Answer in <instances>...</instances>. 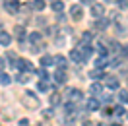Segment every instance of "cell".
<instances>
[{
  "label": "cell",
  "mask_w": 128,
  "mask_h": 126,
  "mask_svg": "<svg viewBox=\"0 0 128 126\" xmlns=\"http://www.w3.org/2000/svg\"><path fill=\"white\" fill-rule=\"evenodd\" d=\"M22 103H24L27 109H39V97L37 95H33V91H25L22 95Z\"/></svg>",
  "instance_id": "6da1fadb"
},
{
  "label": "cell",
  "mask_w": 128,
  "mask_h": 126,
  "mask_svg": "<svg viewBox=\"0 0 128 126\" xmlns=\"http://www.w3.org/2000/svg\"><path fill=\"white\" fill-rule=\"evenodd\" d=\"M4 10L8 14H18L20 10V0H4Z\"/></svg>",
  "instance_id": "7a4b0ae2"
},
{
  "label": "cell",
  "mask_w": 128,
  "mask_h": 126,
  "mask_svg": "<svg viewBox=\"0 0 128 126\" xmlns=\"http://www.w3.org/2000/svg\"><path fill=\"white\" fill-rule=\"evenodd\" d=\"M109 24H111V20L109 18H95V22H93V27H95L97 31H105L107 27H109Z\"/></svg>",
  "instance_id": "3957f363"
},
{
  "label": "cell",
  "mask_w": 128,
  "mask_h": 126,
  "mask_svg": "<svg viewBox=\"0 0 128 126\" xmlns=\"http://www.w3.org/2000/svg\"><path fill=\"white\" fill-rule=\"evenodd\" d=\"M66 97H68V101H72V103H76V105H80L82 99H84V93H82L80 89H70Z\"/></svg>",
  "instance_id": "277c9868"
},
{
  "label": "cell",
  "mask_w": 128,
  "mask_h": 126,
  "mask_svg": "<svg viewBox=\"0 0 128 126\" xmlns=\"http://www.w3.org/2000/svg\"><path fill=\"white\" fill-rule=\"evenodd\" d=\"M70 18L76 20V22H80L82 18H84V10H82L80 4H72V6H70Z\"/></svg>",
  "instance_id": "5b68a950"
},
{
  "label": "cell",
  "mask_w": 128,
  "mask_h": 126,
  "mask_svg": "<svg viewBox=\"0 0 128 126\" xmlns=\"http://www.w3.org/2000/svg\"><path fill=\"white\" fill-rule=\"evenodd\" d=\"M70 60L76 64H82V62H86V56L82 54L80 48H74V50H70Z\"/></svg>",
  "instance_id": "8992f818"
},
{
  "label": "cell",
  "mask_w": 128,
  "mask_h": 126,
  "mask_svg": "<svg viewBox=\"0 0 128 126\" xmlns=\"http://www.w3.org/2000/svg\"><path fill=\"white\" fill-rule=\"evenodd\" d=\"M91 16L93 18H103L105 16V6L103 4H91Z\"/></svg>",
  "instance_id": "52a82bcc"
},
{
  "label": "cell",
  "mask_w": 128,
  "mask_h": 126,
  "mask_svg": "<svg viewBox=\"0 0 128 126\" xmlns=\"http://www.w3.org/2000/svg\"><path fill=\"white\" fill-rule=\"evenodd\" d=\"M52 78H54V82L56 84H66V70H64V68H58V70L54 72V76H52Z\"/></svg>",
  "instance_id": "ba28073f"
},
{
  "label": "cell",
  "mask_w": 128,
  "mask_h": 126,
  "mask_svg": "<svg viewBox=\"0 0 128 126\" xmlns=\"http://www.w3.org/2000/svg\"><path fill=\"white\" fill-rule=\"evenodd\" d=\"M89 93H91V97H99V95L103 93V86L99 82H93L91 87H89Z\"/></svg>",
  "instance_id": "9c48e42d"
},
{
  "label": "cell",
  "mask_w": 128,
  "mask_h": 126,
  "mask_svg": "<svg viewBox=\"0 0 128 126\" xmlns=\"http://www.w3.org/2000/svg\"><path fill=\"white\" fill-rule=\"evenodd\" d=\"M99 107H101V103L97 101V97H91L88 101V105H86V109L89 110V112H93V110H99Z\"/></svg>",
  "instance_id": "30bf717a"
},
{
  "label": "cell",
  "mask_w": 128,
  "mask_h": 126,
  "mask_svg": "<svg viewBox=\"0 0 128 126\" xmlns=\"http://www.w3.org/2000/svg\"><path fill=\"white\" fill-rule=\"evenodd\" d=\"M78 47H80V50H82V54L86 56V60H88L89 56L93 54V45H82V43H80V45H78Z\"/></svg>",
  "instance_id": "8fae6325"
},
{
  "label": "cell",
  "mask_w": 128,
  "mask_h": 126,
  "mask_svg": "<svg viewBox=\"0 0 128 126\" xmlns=\"http://www.w3.org/2000/svg\"><path fill=\"white\" fill-rule=\"evenodd\" d=\"M105 84H107V87L109 89H118V80L114 78V76H105Z\"/></svg>",
  "instance_id": "7c38bea8"
},
{
  "label": "cell",
  "mask_w": 128,
  "mask_h": 126,
  "mask_svg": "<svg viewBox=\"0 0 128 126\" xmlns=\"http://www.w3.org/2000/svg\"><path fill=\"white\" fill-rule=\"evenodd\" d=\"M47 6V0H31V10H37V12H43Z\"/></svg>",
  "instance_id": "4fadbf2b"
},
{
  "label": "cell",
  "mask_w": 128,
  "mask_h": 126,
  "mask_svg": "<svg viewBox=\"0 0 128 126\" xmlns=\"http://www.w3.org/2000/svg\"><path fill=\"white\" fill-rule=\"evenodd\" d=\"M91 41H93V33L91 31H84L80 37V43L82 45H91Z\"/></svg>",
  "instance_id": "5bb4252c"
},
{
  "label": "cell",
  "mask_w": 128,
  "mask_h": 126,
  "mask_svg": "<svg viewBox=\"0 0 128 126\" xmlns=\"http://www.w3.org/2000/svg\"><path fill=\"white\" fill-rule=\"evenodd\" d=\"M10 43H12V37L6 31H0V47H8Z\"/></svg>",
  "instance_id": "9a60e30c"
},
{
  "label": "cell",
  "mask_w": 128,
  "mask_h": 126,
  "mask_svg": "<svg viewBox=\"0 0 128 126\" xmlns=\"http://www.w3.org/2000/svg\"><path fill=\"white\" fill-rule=\"evenodd\" d=\"M52 64H54V56L45 54L43 58H41V66H43V68H48V66H52Z\"/></svg>",
  "instance_id": "2e32d148"
},
{
  "label": "cell",
  "mask_w": 128,
  "mask_h": 126,
  "mask_svg": "<svg viewBox=\"0 0 128 126\" xmlns=\"http://www.w3.org/2000/svg\"><path fill=\"white\" fill-rule=\"evenodd\" d=\"M48 101H50V107H58V105L62 103V95L60 93H50V99H48Z\"/></svg>",
  "instance_id": "e0dca14e"
},
{
  "label": "cell",
  "mask_w": 128,
  "mask_h": 126,
  "mask_svg": "<svg viewBox=\"0 0 128 126\" xmlns=\"http://www.w3.org/2000/svg\"><path fill=\"white\" fill-rule=\"evenodd\" d=\"M43 37H41V33L39 31H33V33H29V41H31V45H41L43 43Z\"/></svg>",
  "instance_id": "ac0fdd59"
},
{
  "label": "cell",
  "mask_w": 128,
  "mask_h": 126,
  "mask_svg": "<svg viewBox=\"0 0 128 126\" xmlns=\"http://www.w3.org/2000/svg\"><path fill=\"white\" fill-rule=\"evenodd\" d=\"M95 68H99V70H103L105 66H107V64H109V60H107V56H99V58H95Z\"/></svg>",
  "instance_id": "d6986e66"
},
{
  "label": "cell",
  "mask_w": 128,
  "mask_h": 126,
  "mask_svg": "<svg viewBox=\"0 0 128 126\" xmlns=\"http://www.w3.org/2000/svg\"><path fill=\"white\" fill-rule=\"evenodd\" d=\"M10 84H12V78L4 70H0V86H10Z\"/></svg>",
  "instance_id": "ffe728a7"
},
{
  "label": "cell",
  "mask_w": 128,
  "mask_h": 126,
  "mask_svg": "<svg viewBox=\"0 0 128 126\" xmlns=\"http://www.w3.org/2000/svg\"><path fill=\"white\" fill-rule=\"evenodd\" d=\"M50 8L54 10L56 14H58V12H64V2H62V0H52V4H50Z\"/></svg>",
  "instance_id": "44dd1931"
},
{
  "label": "cell",
  "mask_w": 128,
  "mask_h": 126,
  "mask_svg": "<svg viewBox=\"0 0 128 126\" xmlns=\"http://www.w3.org/2000/svg\"><path fill=\"white\" fill-rule=\"evenodd\" d=\"M37 89H39V91H43V93H48V89H50L48 80H41L39 84H37Z\"/></svg>",
  "instance_id": "7402d4cb"
},
{
  "label": "cell",
  "mask_w": 128,
  "mask_h": 126,
  "mask_svg": "<svg viewBox=\"0 0 128 126\" xmlns=\"http://www.w3.org/2000/svg\"><path fill=\"white\" fill-rule=\"evenodd\" d=\"M93 47H95V50L101 56H107V52H109V47H105V43H97V45H93Z\"/></svg>",
  "instance_id": "603a6c76"
},
{
  "label": "cell",
  "mask_w": 128,
  "mask_h": 126,
  "mask_svg": "<svg viewBox=\"0 0 128 126\" xmlns=\"http://www.w3.org/2000/svg\"><path fill=\"white\" fill-rule=\"evenodd\" d=\"M14 31H16V39L18 41H24L25 37H27V35H25V29L22 27V25H16V29H14Z\"/></svg>",
  "instance_id": "cb8c5ba5"
},
{
  "label": "cell",
  "mask_w": 128,
  "mask_h": 126,
  "mask_svg": "<svg viewBox=\"0 0 128 126\" xmlns=\"http://www.w3.org/2000/svg\"><path fill=\"white\" fill-rule=\"evenodd\" d=\"M54 64L58 66V68H64V70H66V58H64L62 54H56L54 56Z\"/></svg>",
  "instance_id": "d4e9b609"
},
{
  "label": "cell",
  "mask_w": 128,
  "mask_h": 126,
  "mask_svg": "<svg viewBox=\"0 0 128 126\" xmlns=\"http://www.w3.org/2000/svg\"><path fill=\"white\" fill-rule=\"evenodd\" d=\"M16 82H18V84H27V82H29V76H27V72H20V74L16 76Z\"/></svg>",
  "instance_id": "484cf974"
},
{
  "label": "cell",
  "mask_w": 128,
  "mask_h": 126,
  "mask_svg": "<svg viewBox=\"0 0 128 126\" xmlns=\"http://www.w3.org/2000/svg\"><path fill=\"white\" fill-rule=\"evenodd\" d=\"M89 78H91V80H95V82H97V80L105 78V76L101 74V70H99V68H95V70H91V72H89Z\"/></svg>",
  "instance_id": "4316f807"
},
{
  "label": "cell",
  "mask_w": 128,
  "mask_h": 126,
  "mask_svg": "<svg viewBox=\"0 0 128 126\" xmlns=\"http://www.w3.org/2000/svg\"><path fill=\"white\" fill-rule=\"evenodd\" d=\"M120 58L122 60H128V45H120Z\"/></svg>",
  "instance_id": "83f0119b"
},
{
  "label": "cell",
  "mask_w": 128,
  "mask_h": 126,
  "mask_svg": "<svg viewBox=\"0 0 128 126\" xmlns=\"http://www.w3.org/2000/svg\"><path fill=\"white\" fill-rule=\"evenodd\" d=\"M109 50H111V52H118V50H120V45L116 43V41H109Z\"/></svg>",
  "instance_id": "f1b7e54d"
},
{
  "label": "cell",
  "mask_w": 128,
  "mask_h": 126,
  "mask_svg": "<svg viewBox=\"0 0 128 126\" xmlns=\"http://www.w3.org/2000/svg\"><path fill=\"white\" fill-rule=\"evenodd\" d=\"M126 112V109L122 107V105H116L114 109H112V114H116V116H120V114H124Z\"/></svg>",
  "instance_id": "f546056e"
},
{
  "label": "cell",
  "mask_w": 128,
  "mask_h": 126,
  "mask_svg": "<svg viewBox=\"0 0 128 126\" xmlns=\"http://www.w3.org/2000/svg\"><path fill=\"white\" fill-rule=\"evenodd\" d=\"M37 76H39L41 80H48V74H47V70L41 66V70H37Z\"/></svg>",
  "instance_id": "4dcf8cb0"
},
{
  "label": "cell",
  "mask_w": 128,
  "mask_h": 126,
  "mask_svg": "<svg viewBox=\"0 0 128 126\" xmlns=\"http://www.w3.org/2000/svg\"><path fill=\"white\" fill-rule=\"evenodd\" d=\"M118 97H120V101H122V103H128V91H126V89H122V91L118 93Z\"/></svg>",
  "instance_id": "1f68e13d"
},
{
  "label": "cell",
  "mask_w": 128,
  "mask_h": 126,
  "mask_svg": "<svg viewBox=\"0 0 128 126\" xmlns=\"http://www.w3.org/2000/svg\"><path fill=\"white\" fill-rule=\"evenodd\" d=\"M118 8L120 10H126L128 8V0H118Z\"/></svg>",
  "instance_id": "d6a6232c"
},
{
  "label": "cell",
  "mask_w": 128,
  "mask_h": 126,
  "mask_svg": "<svg viewBox=\"0 0 128 126\" xmlns=\"http://www.w3.org/2000/svg\"><path fill=\"white\" fill-rule=\"evenodd\" d=\"M18 126H29V120H27V118H22V120L18 122Z\"/></svg>",
  "instance_id": "836d02e7"
},
{
  "label": "cell",
  "mask_w": 128,
  "mask_h": 126,
  "mask_svg": "<svg viewBox=\"0 0 128 126\" xmlns=\"http://www.w3.org/2000/svg\"><path fill=\"white\" fill-rule=\"evenodd\" d=\"M43 114H45V116H52V109H45Z\"/></svg>",
  "instance_id": "e575fe53"
},
{
  "label": "cell",
  "mask_w": 128,
  "mask_h": 126,
  "mask_svg": "<svg viewBox=\"0 0 128 126\" xmlns=\"http://www.w3.org/2000/svg\"><path fill=\"white\" fill-rule=\"evenodd\" d=\"M64 43H66V39H62V37H58V39H56V45H64Z\"/></svg>",
  "instance_id": "d590c367"
},
{
  "label": "cell",
  "mask_w": 128,
  "mask_h": 126,
  "mask_svg": "<svg viewBox=\"0 0 128 126\" xmlns=\"http://www.w3.org/2000/svg\"><path fill=\"white\" fill-rule=\"evenodd\" d=\"M4 66H6V60H4V58H0V70H4Z\"/></svg>",
  "instance_id": "8d00e7d4"
},
{
  "label": "cell",
  "mask_w": 128,
  "mask_h": 126,
  "mask_svg": "<svg viewBox=\"0 0 128 126\" xmlns=\"http://www.w3.org/2000/svg\"><path fill=\"white\" fill-rule=\"evenodd\" d=\"M82 126H95V122H89V120H88V122H84Z\"/></svg>",
  "instance_id": "74e56055"
},
{
  "label": "cell",
  "mask_w": 128,
  "mask_h": 126,
  "mask_svg": "<svg viewBox=\"0 0 128 126\" xmlns=\"http://www.w3.org/2000/svg\"><path fill=\"white\" fill-rule=\"evenodd\" d=\"M82 4H93V0H80Z\"/></svg>",
  "instance_id": "f35d334b"
},
{
  "label": "cell",
  "mask_w": 128,
  "mask_h": 126,
  "mask_svg": "<svg viewBox=\"0 0 128 126\" xmlns=\"http://www.w3.org/2000/svg\"><path fill=\"white\" fill-rule=\"evenodd\" d=\"M111 126H120V124H118V122H112V124H111Z\"/></svg>",
  "instance_id": "ab89813d"
},
{
  "label": "cell",
  "mask_w": 128,
  "mask_h": 126,
  "mask_svg": "<svg viewBox=\"0 0 128 126\" xmlns=\"http://www.w3.org/2000/svg\"><path fill=\"white\" fill-rule=\"evenodd\" d=\"M105 2H114V0H105Z\"/></svg>",
  "instance_id": "60d3db41"
},
{
  "label": "cell",
  "mask_w": 128,
  "mask_h": 126,
  "mask_svg": "<svg viewBox=\"0 0 128 126\" xmlns=\"http://www.w3.org/2000/svg\"><path fill=\"white\" fill-rule=\"evenodd\" d=\"M0 31H2V29H0Z\"/></svg>",
  "instance_id": "b9f144b4"
}]
</instances>
